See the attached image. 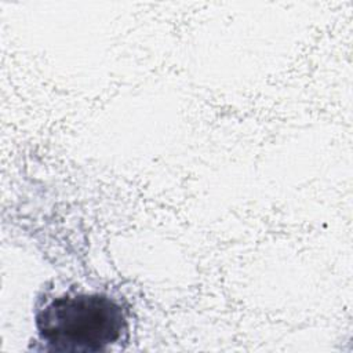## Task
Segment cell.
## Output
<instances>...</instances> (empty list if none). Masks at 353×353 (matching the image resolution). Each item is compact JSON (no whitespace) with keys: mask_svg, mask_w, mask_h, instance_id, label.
<instances>
[{"mask_svg":"<svg viewBox=\"0 0 353 353\" xmlns=\"http://www.w3.org/2000/svg\"><path fill=\"white\" fill-rule=\"evenodd\" d=\"M36 328L48 350L94 353L120 342L128 331V321L114 298L79 292L51 299L37 312Z\"/></svg>","mask_w":353,"mask_h":353,"instance_id":"6da1fadb","label":"cell"}]
</instances>
